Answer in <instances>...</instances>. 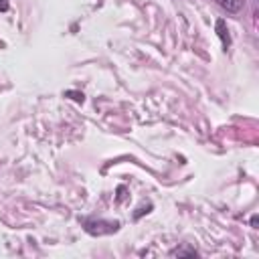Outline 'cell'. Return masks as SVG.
<instances>
[{
  "label": "cell",
  "mask_w": 259,
  "mask_h": 259,
  "mask_svg": "<svg viewBox=\"0 0 259 259\" xmlns=\"http://www.w3.org/2000/svg\"><path fill=\"white\" fill-rule=\"evenodd\" d=\"M217 34H219V38L223 40V47H225V49L231 47V34H229V28H227V24H225L223 18L217 20Z\"/></svg>",
  "instance_id": "cell-2"
},
{
  "label": "cell",
  "mask_w": 259,
  "mask_h": 259,
  "mask_svg": "<svg viewBox=\"0 0 259 259\" xmlns=\"http://www.w3.org/2000/svg\"><path fill=\"white\" fill-rule=\"evenodd\" d=\"M170 255L184 257V255H196V251H194V249H174V251H170Z\"/></svg>",
  "instance_id": "cell-4"
},
{
  "label": "cell",
  "mask_w": 259,
  "mask_h": 259,
  "mask_svg": "<svg viewBox=\"0 0 259 259\" xmlns=\"http://www.w3.org/2000/svg\"><path fill=\"white\" fill-rule=\"evenodd\" d=\"M83 227L89 235H109V233H115L119 229V223L117 221H105V219H85L83 221Z\"/></svg>",
  "instance_id": "cell-1"
},
{
  "label": "cell",
  "mask_w": 259,
  "mask_h": 259,
  "mask_svg": "<svg viewBox=\"0 0 259 259\" xmlns=\"http://www.w3.org/2000/svg\"><path fill=\"white\" fill-rule=\"evenodd\" d=\"M221 8H225L227 12H239L243 6V0H214Z\"/></svg>",
  "instance_id": "cell-3"
},
{
  "label": "cell",
  "mask_w": 259,
  "mask_h": 259,
  "mask_svg": "<svg viewBox=\"0 0 259 259\" xmlns=\"http://www.w3.org/2000/svg\"><path fill=\"white\" fill-rule=\"evenodd\" d=\"M67 95H73L75 101H81L83 103V93H75V91H67Z\"/></svg>",
  "instance_id": "cell-5"
},
{
  "label": "cell",
  "mask_w": 259,
  "mask_h": 259,
  "mask_svg": "<svg viewBox=\"0 0 259 259\" xmlns=\"http://www.w3.org/2000/svg\"><path fill=\"white\" fill-rule=\"evenodd\" d=\"M10 8V4H8V0H0V12H6Z\"/></svg>",
  "instance_id": "cell-6"
}]
</instances>
